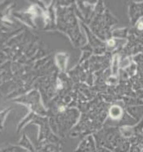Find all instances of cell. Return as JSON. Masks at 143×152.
Masks as SVG:
<instances>
[{"label":"cell","instance_id":"3957f363","mask_svg":"<svg viewBox=\"0 0 143 152\" xmlns=\"http://www.w3.org/2000/svg\"><path fill=\"white\" fill-rule=\"evenodd\" d=\"M138 28L140 29V30H142L143 29V23H140L138 24Z\"/></svg>","mask_w":143,"mask_h":152},{"label":"cell","instance_id":"6da1fadb","mask_svg":"<svg viewBox=\"0 0 143 152\" xmlns=\"http://www.w3.org/2000/svg\"><path fill=\"white\" fill-rule=\"evenodd\" d=\"M76 152H95V146L92 137H89L87 140L84 141L82 146L80 145Z\"/></svg>","mask_w":143,"mask_h":152},{"label":"cell","instance_id":"7a4b0ae2","mask_svg":"<svg viewBox=\"0 0 143 152\" xmlns=\"http://www.w3.org/2000/svg\"><path fill=\"white\" fill-rule=\"evenodd\" d=\"M109 117L114 120H118L120 119L122 117V110L119 106H113L109 110Z\"/></svg>","mask_w":143,"mask_h":152}]
</instances>
